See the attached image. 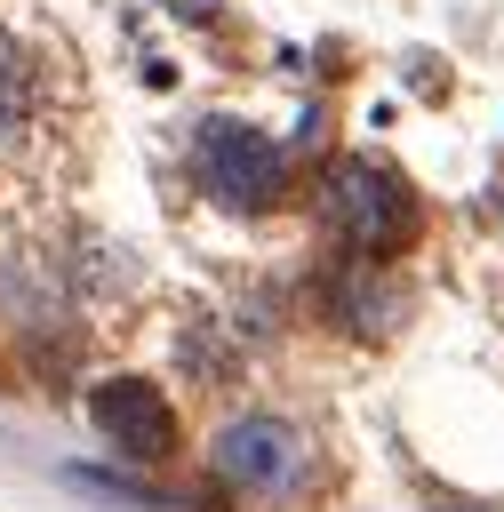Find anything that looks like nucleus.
Returning <instances> with one entry per match:
<instances>
[{
	"label": "nucleus",
	"mask_w": 504,
	"mask_h": 512,
	"mask_svg": "<svg viewBox=\"0 0 504 512\" xmlns=\"http://www.w3.org/2000/svg\"><path fill=\"white\" fill-rule=\"evenodd\" d=\"M200 176L224 208H272L280 200V152L256 128H208L200 136Z\"/></svg>",
	"instance_id": "obj_1"
},
{
	"label": "nucleus",
	"mask_w": 504,
	"mask_h": 512,
	"mask_svg": "<svg viewBox=\"0 0 504 512\" xmlns=\"http://www.w3.org/2000/svg\"><path fill=\"white\" fill-rule=\"evenodd\" d=\"M88 416H96V432H104L120 456H168V448H176V408H168L160 384H144V376L96 384V392H88Z\"/></svg>",
	"instance_id": "obj_2"
},
{
	"label": "nucleus",
	"mask_w": 504,
	"mask_h": 512,
	"mask_svg": "<svg viewBox=\"0 0 504 512\" xmlns=\"http://www.w3.org/2000/svg\"><path fill=\"white\" fill-rule=\"evenodd\" d=\"M328 216H336V232L352 240V248H392L400 232H408V192L384 176V168H344L336 184H328Z\"/></svg>",
	"instance_id": "obj_3"
},
{
	"label": "nucleus",
	"mask_w": 504,
	"mask_h": 512,
	"mask_svg": "<svg viewBox=\"0 0 504 512\" xmlns=\"http://www.w3.org/2000/svg\"><path fill=\"white\" fill-rule=\"evenodd\" d=\"M216 472L240 480V488H256V496H272V488L296 472V440H288L272 416H248V424H232V432L216 440Z\"/></svg>",
	"instance_id": "obj_4"
},
{
	"label": "nucleus",
	"mask_w": 504,
	"mask_h": 512,
	"mask_svg": "<svg viewBox=\"0 0 504 512\" xmlns=\"http://www.w3.org/2000/svg\"><path fill=\"white\" fill-rule=\"evenodd\" d=\"M448 512H464V504H448Z\"/></svg>",
	"instance_id": "obj_5"
}]
</instances>
